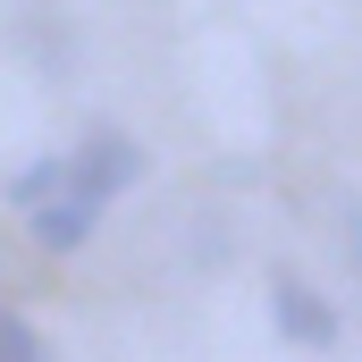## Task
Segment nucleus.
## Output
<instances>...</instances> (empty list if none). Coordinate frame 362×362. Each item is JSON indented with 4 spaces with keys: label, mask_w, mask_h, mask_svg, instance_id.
Returning a JSON list of instances; mask_svg holds the SVG:
<instances>
[{
    "label": "nucleus",
    "mask_w": 362,
    "mask_h": 362,
    "mask_svg": "<svg viewBox=\"0 0 362 362\" xmlns=\"http://www.w3.org/2000/svg\"><path fill=\"white\" fill-rule=\"evenodd\" d=\"M68 169H76L85 185H101V194H127V185L144 177V152H135L127 135H93V144L68 160Z\"/></svg>",
    "instance_id": "nucleus-3"
},
{
    "label": "nucleus",
    "mask_w": 362,
    "mask_h": 362,
    "mask_svg": "<svg viewBox=\"0 0 362 362\" xmlns=\"http://www.w3.org/2000/svg\"><path fill=\"white\" fill-rule=\"evenodd\" d=\"M101 202H110V194L85 185L76 169H68V177L34 202V236H42V253H76V245L93 236V219H101Z\"/></svg>",
    "instance_id": "nucleus-1"
},
{
    "label": "nucleus",
    "mask_w": 362,
    "mask_h": 362,
    "mask_svg": "<svg viewBox=\"0 0 362 362\" xmlns=\"http://www.w3.org/2000/svg\"><path fill=\"white\" fill-rule=\"evenodd\" d=\"M0 362H42V337H34L17 312H0Z\"/></svg>",
    "instance_id": "nucleus-5"
},
{
    "label": "nucleus",
    "mask_w": 362,
    "mask_h": 362,
    "mask_svg": "<svg viewBox=\"0 0 362 362\" xmlns=\"http://www.w3.org/2000/svg\"><path fill=\"white\" fill-rule=\"evenodd\" d=\"M270 312H278V329H286V346H303V354H329V346H337V312H329L295 270L270 278Z\"/></svg>",
    "instance_id": "nucleus-2"
},
{
    "label": "nucleus",
    "mask_w": 362,
    "mask_h": 362,
    "mask_svg": "<svg viewBox=\"0 0 362 362\" xmlns=\"http://www.w3.org/2000/svg\"><path fill=\"white\" fill-rule=\"evenodd\" d=\"M68 177V160H34V169H25V177L8 185V202H25V211H34V202H42V194H51V185Z\"/></svg>",
    "instance_id": "nucleus-4"
},
{
    "label": "nucleus",
    "mask_w": 362,
    "mask_h": 362,
    "mask_svg": "<svg viewBox=\"0 0 362 362\" xmlns=\"http://www.w3.org/2000/svg\"><path fill=\"white\" fill-rule=\"evenodd\" d=\"M337 228H346V253H354V286H362V202L337 194Z\"/></svg>",
    "instance_id": "nucleus-6"
}]
</instances>
